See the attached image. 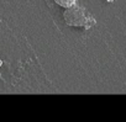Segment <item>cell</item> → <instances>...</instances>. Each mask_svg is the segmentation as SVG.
<instances>
[{
	"label": "cell",
	"mask_w": 126,
	"mask_h": 122,
	"mask_svg": "<svg viewBox=\"0 0 126 122\" xmlns=\"http://www.w3.org/2000/svg\"><path fill=\"white\" fill-rule=\"evenodd\" d=\"M54 1L62 6H64V8H69L71 5H73L76 3V0H54Z\"/></svg>",
	"instance_id": "6da1fadb"
}]
</instances>
